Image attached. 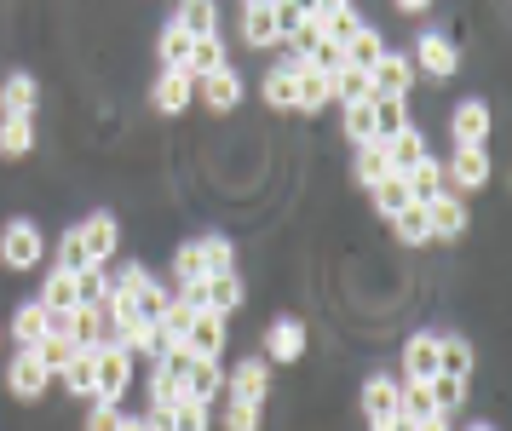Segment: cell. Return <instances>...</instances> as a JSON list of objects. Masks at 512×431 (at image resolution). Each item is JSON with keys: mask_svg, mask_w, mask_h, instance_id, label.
<instances>
[{"mask_svg": "<svg viewBox=\"0 0 512 431\" xmlns=\"http://www.w3.org/2000/svg\"><path fill=\"white\" fill-rule=\"evenodd\" d=\"M41 259H47L41 225H35V219H6V230H0V265H6V271H35Z\"/></svg>", "mask_w": 512, "mask_h": 431, "instance_id": "6da1fadb", "label": "cell"}, {"mask_svg": "<svg viewBox=\"0 0 512 431\" xmlns=\"http://www.w3.org/2000/svg\"><path fill=\"white\" fill-rule=\"evenodd\" d=\"M133 386V357L121 345H93V403H121Z\"/></svg>", "mask_w": 512, "mask_h": 431, "instance_id": "7a4b0ae2", "label": "cell"}, {"mask_svg": "<svg viewBox=\"0 0 512 431\" xmlns=\"http://www.w3.org/2000/svg\"><path fill=\"white\" fill-rule=\"evenodd\" d=\"M489 144H449V161H443V184L466 196V190H484L489 184Z\"/></svg>", "mask_w": 512, "mask_h": 431, "instance_id": "3957f363", "label": "cell"}, {"mask_svg": "<svg viewBox=\"0 0 512 431\" xmlns=\"http://www.w3.org/2000/svg\"><path fill=\"white\" fill-rule=\"evenodd\" d=\"M455 69H461V46L449 41V29H426L415 41V75H426V81H455Z\"/></svg>", "mask_w": 512, "mask_h": 431, "instance_id": "277c9868", "label": "cell"}, {"mask_svg": "<svg viewBox=\"0 0 512 431\" xmlns=\"http://www.w3.org/2000/svg\"><path fill=\"white\" fill-rule=\"evenodd\" d=\"M47 386H52V374H47V363L35 357V345H18V357L6 363V391H12L18 403H41Z\"/></svg>", "mask_w": 512, "mask_h": 431, "instance_id": "5b68a950", "label": "cell"}, {"mask_svg": "<svg viewBox=\"0 0 512 431\" xmlns=\"http://www.w3.org/2000/svg\"><path fill=\"white\" fill-rule=\"evenodd\" d=\"M225 397H236V403H271V363L265 357H242V363L225 374Z\"/></svg>", "mask_w": 512, "mask_h": 431, "instance_id": "8992f818", "label": "cell"}, {"mask_svg": "<svg viewBox=\"0 0 512 431\" xmlns=\"http://www.w3.org/2000/svg\"><path fill=\"white\" fill-rule=\"evenodd\" d=\"M282 64L294 69V110L300 115H317L323 104H334V87H328V75L311 58H282Z\"/></svg>", "mask_w": 512, "mask_h": 431, "instance_id": "52a82bcc", "label": "cell"}, {"mask_svg": "<svg viewBox=\"0 0 512 431\" xmlns=\"http://www.w3.org/2000/svg\"><path fill=\"white\" fill-rule=\"evenodd\" d=\"M225 340H231V317H219V311H196L185 328V345L190 357H225Z\"/></svg>", "mask_w": 512, "mask_h": 431, "instance_id": "ba28073f", "label": "cell"}, {"mask_svg": "<svg viewBox=\"0 0 512 431\" xmlns=\"http://www.w3.org/2000/svg\"><path fill=\"white\" fill-rule=\"evenodd\" d=\"M81 242H87V265H110L121 248V225H116V213H87L81 219Z\"/></svg>", "mask_w": 512, "mask_h": 431, "instance_id": "9c48e42d", "label": "cell"}, {"mask_svg": "<svg viewBox=\"0 0 512 431\" xmlns=\"http://www.w3.org/2000/svg\"><path fill=\"white\" fill-rule=\"evenodd\" d=\"M190 98H196V75H190V69H162V75H156V87H150L156 115H185Z\"/></svg>", "mask_w": 512, "mask_h": 431, "instance_id": "30bf717a", "label": "cell"}, {"mask_svg": "<svg viewBox=\"0 0 512 431\" xmlns=\"http://www.w3.org/2000/svg\"><path fill=\"white\" fill-rule=\"evenodd\" d=\"M305 322L300 317H277L271 328H265V363H300L305 357Z\"/></svg>", "mask_w": 512, "mask_h": 431, "instance_id": "8fae6325", "label": "cell"}, {"mask_svg": "<svg viewBox=\"0 0 512 431\" xmlns=\"http://www.w3.org/2000/svg\"><path fill=\"white\" fill-rule=\"evenodd\" d=\"M426 225H432V236H438V242H455V236H466L472 213H466V202L455 196V190H443V196H432V202H426Z\"/></svg>", "mask_w": 512, "mask_h": 431, "instance_id": "7c38bea8", "label": "cell"}, {"mask_svg": "<svg viewBox=\"0 0 512 431\" xmlns=\"http://www.w3.org/2000/svg\"><path fill=\"white\" fill-rule=\"evenodd\" d=\"M369 81H374V92H397V98H409V87H415V58L409 52H380L374 58V69H369Z\"/></svg>", "mask_w": 512, "mask_h": 431, "instance_id": "4fadbf2b", "label": "cell"}, {"mask_svg": "<svg viewBox=\"0 0 512 431\" xmlns=\"http://www.w3.org/2000/svg\"><path fill=\"white\" fill-rule=\"evenodd\" d=\"M449 144H489V104L484 98H461L449 110Z\"/></svg>", "mask_w": 512, "mask_h": 431, "instance_id": "5bb4252c", "label": "cell"}, {"mask_svg": "<svg viewBox=\"0 0 512 431\" xmlns=\"http://www.w3.org/2000/svg\"><path fill=\"white\" fill-rule=\"evenodd\" d=\"M196 98H202L213 115H231L236 104H242V75H236L231 64L213 69V75H202V81H196Z\"/></svg>", "mask_w": 512, "mask_h": 431, "instance_id": "9a60e30c", "label": "cell"}, {"mask_svg": "<svg viewBox=\"0 0 512 431\" xmlns=\"http://www.w3.org/2000/svg\"><path fill=\"white\" fill-rule=\"evenodd\" d=\"M432 374H438V334L415 328L403 340V380H432Z\"/></svg>", "mask_w": 512, "mask_h": 431, "instance_id": "2e32d148", "label": "cell"}, {"mask_svg": "<svg viewBox=\"0 0 512 431\" xmlns=\"http://www.w3.org/2000/svg\"><path fill=\"white\" fill-rule=\"evenodd\" d=\"M242 299H248V288H242V276H236V271L202 276V311H219V317H231V311H242Z\"/></svg>", "mask_w": 512, "mask_h": 431, "instance_id": "e0dca14e", "label": "cell"}, {"mask_svg": "<svg viewBox=\"0 0 512 431\" xmlns=\"http://www.w3.org/2000/svg\"><path fill=\"white\" fill-rule=\"evenodd\" d=\"M397 391H403V380H397V374H369V380H363V391H357L363 420H386V414H397Z\"/></svg>", "mask_w": 512, "mask_h": 431, "instance_id": "ac0fdd59", "label": "cell"}, {"mask_svg": "<svg viewBox=\"0 0 512 431\" xmlns=\"http://www.w3.org/2000/svg\"><path fill=\"white\" fill-rule=\"evenodd\" d=\"M225 391V363L219 357H190L185 368V397H196V403H213Z\"/></svg>", "mask_w": 512, "mask_h": 431, "instance_id": "d6986e66", "label": "cell"}, {"mask_svg": "<svg viewBox=\"0 0 512 431\" xmlns=\"http://www.w3.org/2000/svg\"><path fill=\"white\" fill-rule=\"evenodd\" d=\"M403 184H409V202H420V207L449 190V184H443V161H438V156H420L415 167L403 173Z\"/></svg>", "mask_w": 512, "mask_h": 431, "instance_id": "ffe728a7", "label": "cell"}, {"mask_svg": "<svg viewBox=\"0 0 512 431\" xmlns=\"http://www.w3.org/2000/svg\"><path fill=\"white\" fill-rule=\"evenodd\" d=\"M41 104V81L35 75H6L0 81V115H35Z\"/></svg>", "mask_w": 512, "mask_h": 431, "instance_id": "44dd1931", "label": "cell"}, {"mask_svg": "<svg viewBox=\"0 0 512 431\" xmlns=\"http://www.w3.org/2000/svg\"><path fill=\"white\" fill-rule=\"evenodd\" d=\"M47 328H52V311L41 305V299H24V305L12 311V340L18 345H41L47 340Z\"/></svg>", "mask_w": 512, "mask_h": 431, "instance_id": "7402d4cb", "label": "cell"}, {"mask_svg": "<svg viewBox=\"0 0 512 431\" xmlns=\"http://www.w3.org/2000/svg\"><path fill=\"white\" fill-rule=\"evenodd\" d=\"M35 150V115H0V156L24 161Z\"/></svg>", "mask_w": 512, "mask_h": 431, "instance_id": "603a6c76", "label": "cell"}, {"mask_svg": "<svg viewBox=\"0 0 512 431\" xmlns=\"http://www.w3.org/2000/svg\"><path fill=\"white\" fill-rule=\"evenodd\" d=\"M369 110H374V138H392L409 127V98H397V92H374Z\"/></svg>", "mask_w": 512, "mask_h": 431, "instance_id": "cb8c5ba5", "label": "cell"}, {"mask_svg": "<svg viewBox=\"0 0 512 431\" xmlns=\"http://www.w3.org/2000/svg\"><path fill=\"white\" fill-rule=\"evenodd\" d=\"M420 156H432V150H426V133H420L415 121H409L403 133L386 138V161H392V173H409V167H415Z\"/></svg>", "mask_w": 512, "mask_h": 431, "instance_id": "d4e9b609", "label": "cell"}, {"mask_svg": "<svg viewBox=\"0 0 512 431\" xmlns=\"http://www.w3.org/2000/svg\"><path fill=\"white\" fill-rule=\"evenodd\" d=\"M472 340H461V334H438V374H449V380H472Z\"/></svg>", "mask_w": 512, "mask_h": 431, "instance_id": "484cf974", "label": "cell"}, {"mask_svg": "<svg viewBox=\"0 0 512 431\" xmlns=\"http://www.w3.org/2000/svg\"><path fill=\"white\" fill-rule=\"evenodd\" d=\"M351 173H357V184L363 190H374V184L392 173V161H386V138H369V144H357V161H351Z\"/></svg>", "mask_w": 512, "mask_h": 431, "instance_id": "4316f807", "label": "cell"}, {"mask_svg": "<svg viewBox=\"0 0 512 431\" xmlns=\"http://www.w3.org/2000/svg\"><path fill=\"white\" fill-rule=\"evenodd\" d=\"M213 403H219V414H213V426L219 431H259V420H265L259 403H236V397H225V391H219Z\"/></svg>", "mask_w": 512, "mask_h": 431, "instance_id": "83f0119b", "label": "cell"}, {"mask_svg": "<svg viewBox=\"0 0 512 431\" xmlns=\"http://www.w3.org/2000/svg\"><path fill=\"white\" fill-rule=\"evenodd\" d=\"M41 305H47V311H75V305H81V294H75V271H58V265H52L47 276H41Z\"/></svg>", "mask_w": 512, "mask_h": 431, "instance_id": "f1b7e54d", "label": "cell"}, {"mask_svg": "<svg viewBox=\"0 0 512 431\" xmlns=\"http://www.w3.org/2000/svg\"><path fill=\"white\" fill-rule=\"evenodd\" d=\"M179 29H185V35H196V41H202V35H219V6H213V0H179Z\"/></svg>", "mask_w": 512, "mask_h": 431, "instance_id": "f546056e", "label": "cell"}, {"mask_svg": "<svg viewBox=\"0 0 512 431\" xmlns=\"http://www.w3.org/2000/svg\"><path fill=\"white\" fill-rule=\"evenodd\" d=\"M167 431H213V403H196V397L167 403Z\"/></svg>", "mask_w": 512, "mask_h": 431, "instance_id": "4dcf8cb0", "label": "cell"}, {"mask_svg": "<svg viewBox=\"0 0 512 431\" xmlns=\"http://www.w3.org/2000/svg\"><path fill=\"white\" fill-rule=\"evenodd\" d=\"M58 380H64V391H70L75 403H93V345H81Z\"/></svg>", "mask_w": 512, "mask_h": 431, "instance_id": "1f68e13d", "label": "cell"}, {"mask_svg": "<svg viewBox=\"0 0 512 431\" xmlns=\"http://www.w3.org/2000/svg\"><path fill=\"white\" fill-rule=\"evenodd\" d=\"M328 87H334V98H340V104H363V98H374L369 69H351V64L334 69V75H328Z\"/></svg>", "mask_w": 512, "mask_h": 431, "instance_id": "d6a6232c", "label": "cell"}, {"mask_svg": "<svg viewBox=\"0 0 512 431\" xmlns=\"http://www.w3.org/2000/svg\"><path fill=\"white\" fill-rule=\"evenodd\" d=\"M75 351H81V345H75L70 334H64V328H47V340L35 345V357L47 363V374H52V380H58V374L70 368V357H75Z\"/></svg>", "mask_w": 512, "mask_h": 431, "instance_id": "836d02e7", "label": "cell"}, {"mask_svg": "<svg viewBox=\"0 0 512 431\" xmlns=\"http://www.w3.org/2000/svg\"><path fill=\"white\" fill-rule=\"evenodd\" d=\"M231 58H225V41L219 35H202V41H190V58H185V69L202 81V75H213V69H225Z\"/></svg>", "mask_w": 512, "mask_h": 431, "instance_id": "e575fe53", "label": "cell"}, {"mask_svg": "<svg viewBox=\"0 0 512 431\" xmlns=\"http://www.w3.org/2000/svg\"><path fill=\"white\" fill-rule=\"evenodd\" d=\"M369 196H374V213H380V219H397V213L409 207V184H403V173H386Z\"/></svg>", "mask_w": 512, "mask_h": 431, "instance_id": "d590c367", "label": "cell"}, {"mask_svg": "<svg viewBox=\"0 0 512 431\" xmlns=\"http://www.w3.org/2000/svg\"><path fill=\"white\" fill-rule=\"evenodd\" d=\"M392 236L403 242V248H420V242H432V225H426V207L420 202H409L403 213L392 219Z\"/></svg>", "mask_w": 512, "mask_h": 431, "instance_id": "8d00e7d4", "label": "cell"}, {"mask_svg": "<svg viewBox=\"0 0 512 431\" xmlns=\"http://www.w3.org/2000/svg\"><path fill=\"white\" fill-rule=\"evenodd\" d=\"M196 248H202V276H219V271H236V248L231 236H196Z\"/></svg>", "mask_w": 512, "mask_h": 431, "instance_id": "74e56055", "label": "cell"}, {"mask_svg": "<svg viewBox=\"0 0 512 431\" xmlns=\"http://www.w3.org/2000/svg\"><path fill=\"white\" fill-rule=\"evenodd\" d=\"M242 41L248 46H282V35H277V18H271V6H254V12H242Z\"/></svg>", "mask_w": 512, "mask_h": 431, "instance_id": "f35d334b", "label": "cell"}, {"mask_svg": "<svg viewBox=\"0 0 512 431\" xmlns=\"http://www.w3.org/2000/svg\"><path fill=\"white\" fill-rule=\"evenodd\" d=\"M340 52H346V64H351V69H374V58L386 52V41H380V29H369V23H363V29H357V35H351Z\"/></svg>", "mask_w": 512, "mask_h": 431, "instance_id": "ab89813d", "label": "cell"}, {"mask_svg": "<svg viewBox=\"0 0 512 431\" xmlns=\"http://www.w3.org/2000/svg\"><path fill=\"white\" fill-rule=\"evenodd\" d=\"M259 98L271 104V110H294V69L288 64H277L265 81H259Z\"/></svg>", "mask_w": 512, "mask_h": 431, "instance_id": "60d3db41", "label": "cell"}, {"mask_svg": "<svg viewBox=\"0 0 512 431\" xmlns=\"http://www.w3.org/2000/svg\"><path fill=\"white\" fill-rule=\"evenodd\" d=\"M167 305H173V288H167V282H156V276H150L139 294H133V311H139L144 322H162Z\"/></svg>", "mask_w": 512, "mask_h": 431, "instance_id": "b9f144b4", "label": "cell"}, {"mask_svg": "<svg viewBox=\"0 0 512 431\" xmlns=\"http://www.w3.org/2000/svg\"><path fill=\"white\" fill-rule=\"evenodd\" d=\"M190 41H196V35H185L179 23L167 18L162 41H156V52H162V69H185V58H190Z\"/></svg>", "mask_w": 512, "mask_h": 431, "instance_id": "7bdbcfd3", "label": "cell"}, {"mask_svg": "<svg viewBox=\"0 0 512 431\" xmlns=\"http://www.w3.org/2000/svg\"><path fill=\"white\" fill-rule=\"evenodd\" d=\"M357 29H363V12H357V6H340V12H323V41H340V46H346L351 35H357Z\"/></svg>", "mask_w": 512, "mask_h": 431, "instance_id": "ee69618b", "label": "cell"}, {"mask_svg": "<svg viewBox=\"0 0 512 431\" xmlns=\"http://www.w3.org/2000/svg\"><path fill=\"white\" fill-rule=\"evenodd\" d=\"M426 386H432V403H438V414H455V409H466V380H449V374H432Z\"/></svg>", "mask_w": 512, "mask_h": 431, "instance_id": "f6af8a7d", "label": "cell"}, {"mask_svg": "<svg viewBox=\"0 0 512 431\" xmlns=\"http://www.w3.org/2000/svg\"><path fill=\"white\" fill-rule=\"evenodd\" d=\"M75 294H81V305H98V299L110 294V271L104 265H81L75 271Z\"/></svg>", "mask_w": 512, "mask_h": 431, "instance_id": "bcb514c9", "label": "cell"}, {"mask_svg": "<svg viewBox=\"0 0 512 431\" xmlns=\"http://www.w3.org/2000/svg\"><path fill=\"white\" fill-rule=\"evenodd\" d=\"M52 265H58V271H81V265H87V242H81V230H64V236H58V253H52Z\"/></svg>", "mask_w": 512, "mask_h": 431, "instance_id": "7dc6e473", "label": "cell"}, {"mask_svg": "<svg viewBox=\"0 0 512 431\" xmlns=\"http://www.w3.org/2000/svg\"><path fill=\"white\" fill-rule=\"evenodd\" d=\"M340 127H346L351 144H369V138H374V110H369V98H363V104H346Z\"/></svg>", "mask_w": 512, "mask_h": 431, "instance_id": "c3c4849f", "label": "cell"}, {"mask_svg": "<svg viewBox=\"0 0 512 431\" xmlns=\"http://www.w3.org/2000/svg\"><path fill=\"white\" fill-rule=\"evenodd\" d=\"M144 282H150V271H144V265H121V271L110 276V294H104V299H133Z\"/></svg>", "mask_w": 512, "mask_h": 431, "instance_id": "681fc988", "label": "cell"}, {"mask_svg": "<svg viewBox=\"0 0 512 431\" xmlns=\"http://www.w3.org/2000/svg\"><path fill=\"white\" fill-rule=\"evenodd\" d=\"M202 276V248L196 242H179L173 248V282H196Z\"/></svg>", "mask_w": 512, "mask_h": 431, "instance_id": "f907efd6", "label": "cell"}, {"mask_svg": "<svg viewBox=\"0 0 512 431\" xmlns=\"http://www.w3.org/2000/svg\"><path fill=\"white\" fill-rule=\"evenodd\" d=\"M121 420H127V414H121V403H93L81 431H121Z\"/></svg>", "mask_w": 512, "mask_h": 431, "instance_id": "816d5d0a", "label": "cell"}, {"mask_svg": "<svg viewBox=\"0 0 512 431\" xmlns=\"http://www.w3.org/2000/svg\"><path fill=\"white\" fill-rule=\"evenodd\" d=\"M311 64L323 69V75H334V69L346 64V52H340V41H317V46H311Z\"/></svg>", "mask_w": 512, "mask_h": 431, "instance_id": "f5cc1de1", "label": "cell"}, {"mask_svg": "<svg viewBox=\"0 0 512 431\" xmlns=\"http://www.w3.org/2000/svg\"><path fill=\"white\" fill-rule=\"evenodd\" d=\"M369 431H409V420L403 414H386V420H369Z\"/></svg>", "mask_w": 512, "mask_h": 431, "instance_id": "db71d44e", "label": "cell"}, {"mask_svg": "<svg viewBox=\"0 0 512 431\" xmlns=\"http://www.w3.org/2000/svg\"><path fill=\"white\" fill-rule=\"evenodd\" d=\"M409 431H455V426H449V414H432V420H415Z\"/></svg>", "mask_w": 512, "mask_h": 431, "instance_id": "11a10c76", "label": "cell"}, {"mask_svg": "<svg viewBox=\"0 0 512 431\" xmlns=\"http://www.w3.org/2000/svg\"><path fill=\"white\" fill-rule=\"evenodd\" d=\"M340 6H351V0H311V12L323 18V12H340Z\"/></svg>", "mask_w": 512, "mask_h": 431, "instance_id": "9f6ffc18", "label": "cell"}, {"mask_svg": "<svg viewBox=\"0 0 512 431\" xmlns=\"http://www.w3.org/2000/svg\"><path fill=\"white\" fill-rule=\"evenodd\" d=\"M397 12H426V6H432V0H392Z\"/></svg>", "mask_w": 512, "mask_h": 431, "instance_id": "6f0895ef", "label": "cell"}, {"mask_svg": "<svg viewBox=\"0 0 512 431\" xmlns=\"http://www.w3.org/2000/svg\"><path fill=\"white\" fill-rule=\"evenodd\" d=\"M121 431H150V426H144V414H127V420H121Z\"/></svg>", "mask_w": 512, "mask_h": 431, "instance_id": "680465c9", "label": "cell"}, {"mask_svg": "<svg viewBox=\"0 0 512 431\" xmlns=\"http://www.w3.org/2000/svg\"><path fill=\"white\" fill-rule=\"evenodd\" d=\"M254 6H277V0H242V12H254Z\"/></svg>", "mask_w": 512, "mask_h": 431, "instance_id": "91938a15", "label": "cell"}, {"mask_svg": "<svg viewBox=\"0 0 512 431\" xmlns=\"http://www.w3.org/2000/svg\"><path fill=\"white\" fill-rule=\"evenodd\" d=\"M466 431H495V426H489V420H478V426H466Z\"/></svg>", "mask_w": 512, "mask_h": 431, "instance_id": "94428289", "label": "cell"}, {"mask_svg": "<svg viewBox=\"0 0 512 431\" xmlns=\"http://www.w3.org/2000/svg\"><path fill=\"white\" fill-rule=\"evenodd\" d=\"M294 6H305V12H311V0H294Z\"/></svg>", "mask_w": 512, "mask_h": 431, "instance_id": "6125c7cd", "label": "cell"}, {"mask_svg": "<svg viewBox=\"0 0 512 431\" xmlns=\"http://www.w3.org/2000/svg\"><path fill=\"white\" fill-rule=\"evenodd\" d=\"M0 340H6V334H0Z\"/></svg>", "mask_w": 512, "mask_h": 431, "instance_id": "be15d7a7", "label": "cell"}]
</instances>
